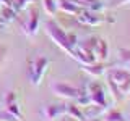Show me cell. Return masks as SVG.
<instances>
[{
	"instance_id": "9a60e30c",
	"label": "cell",
	"mask_w": 130,
	"mask_h": 121,
	"mask_svg": "<svg viewBox=\"0 0 130 121\" xmlns=\"http://www.w3.org/2000/svg\"><path fill=\"white\" fill-rule=\"evenodd\" d=\"M42 2V8L44 11L49 15V16H55V13L59 10H57V0H41Z\"/></svg>"
},
{
	"instance_id": "4316f807",
	"label": "cell",
	"mask_w": 130,
	"mask_h": 121,
	"mask_svg": "<svg viewBox=\"0 0 130 121\" xmlns=\"http://www.w3.org/2000/svg\"><path fill=\"white\" fill-rule=\"evenodd\" d=\"M60 121H76V119H73V118H70V116H67V115H63L62 118H60Z\"/></svg>"
},
{
	"instance_id": "7402d4cb",
	"label": "cell",
	"mask_w": 130,
	"mask_h": 121,
	"mask_svg": "<svg viewBox=\"0 0 130 121\" xmlns=\"http://www.w3.org/2000/svg\"><path fill=\"white\" fill-rule=\"evenodd\" d=\"M0 121H21V119L11 115L10 111H7L5 108H0Z\"/></svg>"
},
{
	"instance_id": "6da1fadb",
	"label": "cell",
	"mask_w": 130,
	"mask_h": 121,
	"mask_svg": "<svg viewBox=\"0 0 130 121\" xmlns=\"http://www.w3.org/2000/svg\"><path fill=\"white\" fill-rule=\"evenodd\" d=\"M46 34L51 37V40L55 44L57 47H60L63 52H67L68 55L73 52L72 45L68 44V37H67V32H65L62 27L57 24L54 19H49V21H46Z\"/></svg>"
},
{
	"instance_id": "ffe728a7",
	"label": "cell",
	"mask_w": 130,
	"mask_h": 121,
	"mask_svg": "<svg viewBox=\"0 0 130 121\" xmlns=\"http://www.w3.org/2000/svg\"><path fill=\"white\" fill-rule=\"evenodd\" d=\"M13 102H16V94L13 90H7L2 97V108L7 107V105H10V103H13Z\"/></svg>"
},
{
	"instance_id": "8992f818",
	"label": "cell",
	"mask_w": 130,
	"mask_h": 121,
	"mask_svg": "<svg viewBox=\"0 0 130 121\" xmlns=\"http://www.w3.org/2000/svg\"><path fill=\"white\" fill-rule=\"evenodd\" d=\"M65 113H67V105L49 103L41 108V118H42V121H55V119H60Z\"/></svg>"
},
{
	"instance_id": "d6986e66",
	"label": "cell",
	"mask_w": 130,
	"mask_h": 121,
	"mask_svg": "<svg viewBox=\"0 0 130 121\" xmlns=\"http://www.w3.org/2000/svg\"><path fill=\"white\" fill-rule=\"evenodd\" d=\"M3 108H5L7 111H10L11 115H15L16 118H20L21 121H24V119H23V113H21V110H20V107H18V103H16V102L7 105V107H3Z\"/></svg>"
},
{
	"instance_id": "603a6c76",
	"label": "cell",
	"mask_w": 130,
	"mask_h": 121,
	"mask_svg": "<svg viewBox=\"0 0 130 121\" xmlns=\"http://www.w3.org/2000/svg\"><path fill=\"white\" fill-rule=\"evenodd\" d=\"M104 8H106V5H104L103 2H98V0H94L93 3H89V5H88V10L96 11V13H103Z\"/></svg>"
},
{
	"instance_id": "484cf974",
	"label": "cell",
	"mask_w": 130,
	"mask_h": 121,
	"mask_svg": "<svg viewBox=\"0 0 130 121\" xmlns=\"http://www.w3.org/2000/svg\"><path fill=\"white\" fill-rule=\"evenodd\" d=\"M5 55H7V47L0 44V62H2V60L5 58Z\"/></svg>"
},
{
	"instance_id": "4fadbf2b",
	"label": "cell",
	"mask_w": 130,
	"mask_h": 121,
	"mask_svg": "<svg viewBox=\"0 0 130 121\" xmlns=\"http://www.w3.org/2000/svg\"><path fill=\"white\" fill-rule=\"evenodd\" d=\"M67 116H70V118L73 119H76V121H86L85 119V115H83V110H81V107H78V105H67V113H65Z\"/></svg>"
},
{
	"instance_id": "8fae6325",
	"label": "cell",
	"mask_w": 130,
	"mask_h": 121,
	"mask_svg": "<svg viewBox=\"0 0 130 121\" xmlns=\"http://www.w3.org/2000/svg\"><path fill=\"white\" fill-rule=\"evenodd\" d=\"M81 110H83L85 119H96V118H99V116L106 111V107H99V105L91 103V105H88V107L81 108Z\"/></svg>"
},
{
	"instance_id": "cb8c5ba5",
	"label": "cell",
	"mask_w": 130,
	"mask_h": 121,
	"mask_svg": "<svg viewBox=\"0 0 130 121\" xmlns=\"http://www.w3.org/2000/svg\"><path fill=\"white\" fill-rule=\"evenodd\" d=\"M128 3H130V0H112L111 5L114 8H120V7H127Z\"/></svg>"
},
{
	"instance_id": "3957f363",
	"label": "cell",
	"mask_w": 130,
	"mask_h": 121,
	"mask_svg": "<svg viewBox=\"0 0 130 121\" xmlns=\"http://www.w3.org/2000/svg\"><path fill=\"white\" fill-rule=\"evenodd\" d=\"M107 79L112 81L117 89L122 92V95H127L130 92V73L124 68H111L107 71Z\"/></svg>"
},
{
	"instance_id": "d4e9b609",
	"label": "cell",
	"mask_w": 130,
	"mask_h": 121,
	"mask_svg": "<svg viewBox=\"0 0 130 121\" xmlns=\"http://www.w3.org/2000/svg\"><path fill=\"white\" fill-rule=\"evenodd\" d=\"M73 2H75L78 7H81V8H88V5H89V3H93L94 0H73Z\"/></svg>"
},
{
	"instance_id": "7c38bea8",
	"label": "cell",
	"mask_w": 130,
	"mask_h": 121,
	"mask_svg": "<svg viewBox=\"0 0 130 121\" xmlns=\"http://www.w3.org/2000/svg\"><path fill=\"white\" fill-rule=\"evenodd\" d=\"M15 18H16V11L11 10V8H8V7H5L2 10V13H0V27H2V29L8 27V24L13 21Z\"/></svg>"
},
{
	"instance_id": "44dd1931",
	"label": "cell",
	"mask_w": 130,
	"mask_h": 121,
	"mask_svg": "<svg viewBox=\"0 0 130 121\" xmlns=\"http://www.w3.org/2000/svg\"><path fill=\"white\" fill-rule=\"evenodd\" d=\"M117 55H119V60L125 66L130 63V48H119V50H117Z\"/></svg>"
},
{
	"instance_id": "83f0119b",
	"label": "cell",
	"mask_w": 130,
	"mask_h": 121,
	"mask_svg": "<svg viewBox=\"0 0 130 121\" xmlns=\"http://www.w3.org/2000/svg\"><path fill=\"white\" fill-rule=\"evenodd\" d=\"M125 68H127V70H128V73H130V63L127 65V66H125Z\"/></svg>"
},
{
	"instance_id": "f1b7e54d",
	"label": "cell",
	"mask_w": 130,
	"mask_h": 121,
	"mask_svg": "<svg viewBox=\"0 0 130 121\" xmlns=\"http://www.w3.org/2000/svg\"><path fill=\"white\" fill-rule=\"evenodd\" d=\"M127 121H130V115H128V116H127Z\"/></svg>"
},
{
	"instance_id": "52a82bcc",
	"label": "cell",
	"mask_w": 130,
	"mask_h": 121,
	"mask_svg": "<svg viewBox=\"0 0 130 121\" xmlns=\"http://www.w3.org/2000/svg\"><path fill=\"white\" fill-rule=\"evenodd\" d=\"M76 19H78V23L85 24V26H99L106 21L103 13H96V11H91L88 8H81L80 13L76 15Z\"/></svg>"
},
{
	"instance_id": "277c9868",
	"label": "cell",
	"mask_w": 130,
	"mask_h": 121,
	"mask_svg": "<svg viewBox=\"0 0 130 121\" xmlns=\"http://www.w3.org/2000/svg\"><path fill=\"white\" fill-rule=\"evenodd\" d=\"M39 29V13L36 8L28 10V16L21 21V31L26 37H34Z\"/></svg>"
},
{
	"instance_id": "5b68a950",
	"label": "cell",
	"mask_w": 130,
	"mask_h": 121,
	"mask_svg": "<svg viewBox=\"0 0 130 121\" xmlns=\"http://www.w3.org/2000/svg\"><path fill=\"white\" fill-rule=\"evenodd\" d=\"M51 92L55 97H60V99H67V100H75L76 95L80 94L78 87H73L67 82H60V81H54L51 84Z\"/></svg>"
},
{
	"instance_id": "f546056e",
	"label": "cell",
	"mask_w": 130,
	"mask_h": 121,
	"mask_svg": "<svg viewBox=\"0 0 130 121\" xmlns=\"http://www.w3.org/2000/svg\"><path fill=\"white\" fill-rule=\"evenodd\" d=\"M127 8H130V3H128V5H127Z\"/></svg>"
},
{
	"instance_id": "2e32d148",
	"label": "cell",
	"mask_w": 130,
	"mask_h": 121,
	"mask_svg": "<svg viewBox=\"0 0 130 121\" xmlns=\"http://www.w3.org/2000/svg\"><path fill=\"white\" fill-rule=\"evenodd\" d=\"M101 119H103V121H125V118L122 116V113L117 111V110H107L103 115Z\"/></svg>"
},
{
	"instance_id": "e0dca14e",
	"label": "cell",
	"mask_w": 130,
	"mask_h": 121,
	"mask_svg": "<svg viewBox=\"0 0 130 121\" xmlns=\"http://www.w3.org/2000/svg\"><path fill=\"white\" fill-rule=\"evenodd\" d=\"M96 42H98V39H96V37H88V39H85L83 42L76 44V45L81 47V48H85V50H88V52H93V48H94Z\"/></svg>"
},
{
	"instance_id": "7a4b0ae2",
	"label": "cell",
	"mask_w": 130,
	"mask_h": 121,
	"mask_svg": "<svg viewBox=\"0 0 130 121\" xmlns=\"http://www.w3.org/2000/svg\"><path fill=\"white\" fill-rule=\"evenodd\" d=\"M49 70V58L39 55L36 56L34 60H31L29 68H28V78H29V82L32 86H39L42 82L44 76Z\"/></svg>"
},
{
	"instance_id": "ba28073f",
	"label": "cell",
	"mask_w": 130,
	"mask_h": 121,
	"mask_svg": "<svg viewBox=\"0 0 130 121\" xmlns=\"http://www.w3.org/2000/svg\"><path fill=\"white\" fill-rule=\"evenodd\" d=\"M57 10H60L65 15H78L81 7H78L73 0H57Z\"/></svg>"
},
{
	"instance_id": "ac0fdd59",
	"label": "cell",
	"mask_w": 130,
	"mask_h": 121,
	"mask_svg": "<svg viewBox=\"0 0 130 121\" xmlns=\"http://www.w3.org/2000/svg\"><path fill=\"white\" fill-rule=\"evenodd\" d=\"M107 86H109V89H111V94H112V99L116 100V102H120L122 99H124V95H122V92L117 89V86L112 82V81H109L107 79Z\"/></svg>"
},
{
	"instance_id": "9c48e42d",
	"label": "cell",
	"mask_w": 130,
	"mask_h": 121,
	"mask_svg": "<svg viewBox=\"0 0 130 121\" xmlns=\"http://www.w3.org/2000/svg\"><path fill=\"white\" fill-rule=\"evenodd\" d=\"M93 55L96 56L98 62H104V60L107 58V55H109L107 42H106V40H103V39H98L96 45H94V48H93Z\"/></svg>"
},
{
	"instance_id": "5bb4252c",
	"label": "cell",
	"mask_w": 130,
	"mask_h": 121,
	"mask_svg": "<svg viewBox=\"0 0 130 121\" xmlns=\"http://www.w3.org/2000/svg\"><path fill=\"white\" fill-rule=\"evenodd\" d=\"M91 103L99 105V107H107V100H106V92L103 90V87H99L98 90H94L93 94H89Z\"/></svg>"
},
{
	"instance_id": "30bf717a",
	"label": "cell",
	"mask_w": 130,
	"mask_h": 121,
	"mask_svg": "<svg viewBox=\"0 0 130 121\" xmlns=\"http://www.w3.org/2000/svg\"><path fill=\"white\" fill-rule=\"evenodd\" d=\"M86 74L93 76V78H99V76H103L106 73V68L103 62H94V63H89V65H83V68H81Z\"/></svg>"
}]
</instances>
